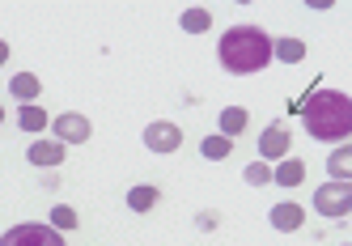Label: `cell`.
<instances>
[{
    "instance_id": "obj_1",
    "label": "cell",
    "mask_w": 352,
    "mask_h": 246,
    "mask_svg": "<svg viewBox=\"0 0 352 246\" xmlns=\"http://www.w3.org/2000/svg\"><path fill=\"white\" fill-rule=\"evenodd\" d=\"M301 119H306V132L314 140H348L352 102L340 89H318V93H310V102L301 107Z\"/></svg>"
},
{
    "instance_id": "obj_2",
    "label": "cell",
    "mask_w": 352,
    "mask_h": 246,
    "mask_svg": "<svg viewBox=\"0 0 352 246\" xmlns=\"http://www.w3.org/2000/svg\"><path fill=\"white\" fill-rule=\"evenodd\" d=\"M221 64L225 72H259L272 64V38L259 26H230L221 34Z\"/></svg>"
},
{
    "instance_id": "obj_3",
    "label": "cell",
    "mask_w": 352,
    "mask_h": 246,
    "mask_svg": "<svg viewBox=\"0 0 352 246\" xmlns=\"http://www.w3.org/2000/svg\"><path fill=\"white\" fill-rule=\"evenodd\" d=\"M314 212H322V216H348L352 212V187H348V179H331V183H322L318 191H314Z\"/></svg>"
},
{
    "instance_id": "obj_4",
    "label": "cell",
    "mask_w": 352,
    "mask_h": 246,
    "mask_svg": "<svg viewBox=\"0 0 352 246\" xmlns=\"http://www.w3.org/2000/svg\"><path fill=\"white\" fill-rule=\"evenodd\" d=\"M0 246H64V238L56 225H13Z\"/></svg>"
},
{
    "instance_id": "obj_5",
    "label": "cell",
    "mask_w": 352,
    "mask_h": 246,
    "mask_svg": "<svg viewBox=\"0 0 352 246\" xmlns=\"http://www.w3.org/2000/svg\"><path fill=\"white\" fill-rule=\"evenodd\" d=\"M144 144L153 153H174L183 144V132H179V123H170V119H157V123H148L144 128Z\"/></svg>"
},
{
    "instance_id": "obj_6",
    "label": "cell",
    "mask_w": 352,
    "mask_h": 246,
    "mask_svg": "<svg viewBox=\"0 0 352 246\" xmlns=\"http://www.w3.org/2000/svg\"><path fill=\"white\" fill-rule=\"evenodd\" d=\"M289 128L285 123H272V128H263V136H259V157L263 161H285V153H289Z\"/></svg>"
},
{
    "instance_id": "obj_7",
    "label": "cell",
    "mask_w": 352,
    "mask_h": 246,
    "mask_svg": "<svg viewBox=\"0 0 352 246\" xmlns=\"http://www.w3.org/2000/svg\"><path fill=\"white\" fill-rule=\"evenodd\" d=\"M89 132H94V128H89V119L77 115V111H68V115L56 119V140H60V144H85Z\"/></svg>"
},
{
    "instance_id": "obj_8",
    "label": "cell",
    "mask_w": 352,
    "mask_h": 246,
    "mask_svg": "<svg viewBox=\"0 0 352 246\" xmlns=\"http://www.w3.org/2000/svg\"><path fill=\"white\" fill-rule=\"evenodd\" d=\"M64 153H68V144H60V140H34L26 149V161L30 166H60Z\"/></svg>"
},
{
    "instance_id": "obj_9",
    "label": "cell",
    "mask_w": 352,
    "mask_h": 246,
    "mask_svg": "<svg viewBox=\"0 0 352 246\" xmlns=\"http://www.w3.org/2000/svg\"><path fill=\"white\" fill-rule=\"evenodd\" d=\"M267 221H272V230L293 234V230H301V221H306V208H301V204H276L267 212Z\"/></svg>"
},
{
    "instance_id": "obj_10",
    "label": "cell",
    "mask_w": 352,
    "mask_h": 246,
    "mask_svg": "<svg viewBox=\"0 0 352 246\" xmlns=\"http://www.w3.org/2000/svg\"><path fill=\"white\" fill-rule=\"evenodd\" d=\"M38 89H43V85H38V77H34V72H17V77L9 81V93L17 98L21 107H30L34 98H38Z\"/></svg>"
},
{
    "instance_id": "obj_11",
    "label": "cell",
    "mask_w": 352,
    "mask_h": 246,
    "mask_svg": "<svg viewBox=\"0 0 352 246\" xmlns=\"http://www.w3.org/2000/svg\"><path fill=\"white\" fill-rule=\"evenodd\" d=\"M272 56L280 60V64H301V60H306V43H301V38H276L272 43Z\"/></svg>"
},
{
    "instance_id": "obj_12",
    "label": "cell",
    "mask_w": 352,
    "mask_h": 246,
    "mask_svg": "<svg viewBox=\"0 0 352 246\" xmlns=\"http://www.w3.org/2000/svg\"><path fill=\"white\" fill-rule=\"evenodd\" d=\"M272 179L280 183V187H297L301 179H306V166H301L297 157H285V161H276V170H272Z\"/></svg>"
},
{
    "instance_id": "obj_13",
    "label": "cell",
    "mask_w": 352,
    "mask_h": 246,
    "mask_svg": "<svg viewBox=\"0 0 352 246\" xmlns=\"http://www.w3.org/2000/svg\"><path fill=\"white\" fill-rule=\"evenodd\" d=\"M246 123H250V115H246L242 107H225V111H221V136H230V140L242 136Z\"/></svg>"
},
{
    "instance_id": "obj_14",
    "label": "cell",
    "mask_w": 352,
    "mask_h": 246,
    "mask_svg": "<svg viewBox=\"0 0 352 246\" xmlns=\"http://www.w3.org/2000/svg\"><path fill=\"white\" fill-rule=\"evenodd\" d=\"M179 26H183L187 34H204V30L212 26V13H208V9H199V5H195V9H183Z\"/></svg>"
},
{
    "instance_id": "obj_15",
    "label": "cell",
    "mask_w": 352,
    "mask_h": 246,
    "mask_svg": "<svg viewBox=\"0 0 352 246\" xmlns=\"http://www.w3.org/2000/svg\"><path fill=\"white\" fill-rule=\"evenodd\" d=\"M230 149H234V140L230 136H204V144H199V153H204L208 161H221V157H230Z\"/></svg>"
},
{
    "instance_id": "obj_16",
    "label": "cell",
    "mask_w": 352,
    "mask_h": 246,
    "mask_svg": "<svg viewBox=\"0 0 352 246\" xmlns=\"http://www.w3.org/2000/svg\"><path fill=\"white\" fill-rule=\"evenodd\" d=\"M128 208H132V212L157 208V187H132V191H128Z\"/></svg>"
},
{
    "instance_id": "obj_17",
    "label": "cell",
    "mask_w": 352,
    "mask_h": 246,
    "mask_svg": "<svg viewBox=\"0 0 352 246\" xmlns=\"http://www.w3.org/2000/svg\"><path fill=\"white\" fill-rule=\"evenodd\" d=\"M17 128H21V132H43V128H47V111H38L34 102H30V107H21Z\"/></svg>"
},
{
    "instance_id": "obj_18",
    "label": "cell",
    "mask_w": 352,
    "mask_h": 246,
    "mask_svg": "<svg viewBox=\"0 0 352 246\" xmlns=\"http://www.w3.org/2000/svg\"><path fill=\"white\" fill-rule=\"evenodd\" d=\"M327 170H331V179H348V175H352V153H348V144L327 157Z\"/></svg>"
},
{
    "instance_id": "obj_19",
    "label": "cell",
    "mask_w": 352,
    "mask_h": 246,
    "mask_svg": "<svg viewBox=\"0 0 352 246\" xmlns=\"http://www.w3.org/2000/svg\"><path fill=\"white\" fill-rule=\"evenodd\" d=\"M242 179H246L250 187H267V183H272V166H267V161H250V166L242 170Z\"/></svg>"
},
{
    "instance_id": "obj_20",
    "label": "cell",
    "mask_w": 352,
    "mask_h": 246,
    "mask_svg": "<svg viewBox=\"0 0 352 246\" xmlns=\"http://www.w3.org/2000/svg\"><path fill=\"white\" fill-rule=\"evenodd\" d=\"M52 225H56V230H77V212H72V204L52 208Z\"/></svg>"
},
{
    "instance_id": "obj_21",
    "label": "cell",
    "mask_w": 352,
    "mask_h": 246,
    "mask_svg": "<svg viewBox=\"0 0 352 246\" xmlns=\"http://www.w3.org/2000/svg\"><path fill=\"white\" fill-rule=\"evenodd\" d=\"M5 60H9V43H5V38H0V64H5Z\"/></svg>"
},
{
    "instance_id": "obj_22",
    "label": "cell",
    "mask_w": 352,
    "mask_h": 246,
    "mask_svg": "<svg viewBox=\"0 0 352 246\" xmlns=\"http://www.w3.org/2000/svg\"><path fill=\"white\" fill-rule=\"evenodd\" d=\"M0 123H5V107H0Z\"/></svg>"
}]
</instances>
